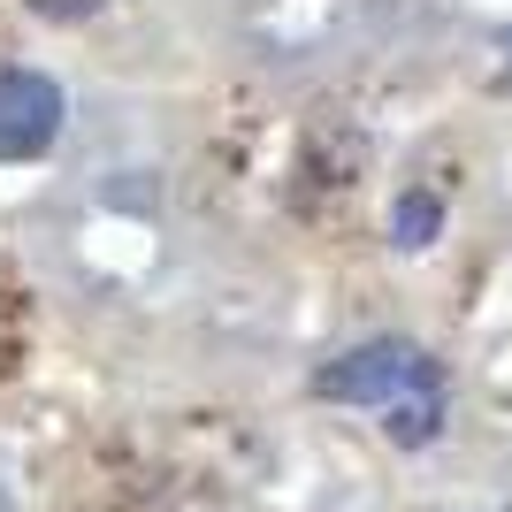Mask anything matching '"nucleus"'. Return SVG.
<instances>
[{
	"mask_svg": "<svg viewBox=\"0 0 512 512\" xmlns=\"http://www.w3.org/2000/svg\"><path fill=\"white\" fill-rule=\"evenodd\" d=\"M413 383H436V367H428L406 337L352 344V352H337V360L314 375V390L337 398V406H390V398H406Z\"/></svg>",
	"mask_w": 512,
	"mask_h": 512,
	"instance_id": "nucleus-1",
	"label": "nucleus"
},
{
	"mask_svg": "<svg viewBox=\"0 0 512 512\" xmlns=\"http://www.w3.org/2000/svg\"><path fill=\"white\" fill-rule=\"evenodd\" d=\"M62 138V85L39 69H0V161H39Z\"/></svg>",
	"mask_w": 512,
	"mask_h": 512,
	"instance_id": "nucleus-2",
	"label": "nucleus"
},
{
	"mask_svg": "<svg viewBox=\"0 0 512 512\" xmlns=\"http://www.w3.org/2000/svg\"><path fill=\"white\" fill-rule=\"evenodd\" d=\"M444 428V398H436V383H413L406 398H390V444H428Z\"/></svg>",
	"mask_w": 512,
	"mask_h": 512,
	"instance_id": "nucleus-3",
	"label": "nucleus"
},
{
	"mask_svg": "<svg viewBox=\"0 0 512 512\" xmlns=\"http://www.w3.org/2000/svg\"><path fill=\"white\" fill-rule=\"evenodd\" d=\"M390 230H398V245H428V237L444 230V199L436 192H406L398 214H390Z\"/></svg>",
	"mask_w": 512,
	"mask_h": 512,
	"instance_id": "nucleus-4",
	"label": "nucleus"
},
{
	"mask_svg": "<svg viewBox=\"0 0 512 512\" xmlns=\"http://www.w3.org/2000/svg\"><path fill=\"white\" fill-rule=\"evenodd\" d=\"M31 16H46V23H85V16H100V0H31Z\"/></svg>",
	"mask_w": 512,
	"mask_h": 512,
	"instance_id": "nucleus-5",
	"label": "nucleus"
},
{
	"mask_svg": "<svg viewBox=\"0 0 512 512\" xmlns=\"http://www.w3.org/2000/svg\"><path fill=\"white\" fill-rule=\"evenodd\" d=\"M0 512H16V505H8V490H0Z\"/></svg>",
	"mask_w": 512,
	"mask_h": 512,
	"instance_id": "nucleus-6",
	"label": "nucleus"
}]
</instances>
